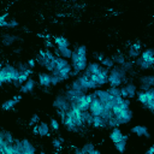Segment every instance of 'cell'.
Masks as SVG:
<instances>
[{
  "label": "cell",
  "instance_id": "6da1fadb",
  "mask_svg": "<svg viewBox=\"0 0 154 154\" xmlns=\"http://www.w3.org/2000/svg\"><path fill=\"white\" fill-rule=\"evenodd\" d=\"M87 54H88V51L84 45L76 46V48L72 52V57H71V65H72L71 77L78 76L81 72H83L87 69V65H88Z\"/></svg>",
  "mask_w": 154,
  "mask_h": 154
},
{
  "label": "cell",
  "instance_id": "7a4b0ae2",
  "mask_svg": "<svg viewBox=\"0 0 154 154\" xmlns=\"http://www.w3.org/2000/svg\"><path fill=\"white\" fill-rule=\"evenodd\" d=\"M129 82V75L123 70L120 65H114L108 73V85L120 87Z\"/></svg>",
  "mask_w": 154,
  "mask_h": 154
},
{
  "label": "cell",
  "instance_id": "3957f363",
  "mask_svg": "<svg viewBox=\"0 0 154 154\" xmlns=\"http://www.w3.org/2000/svg\"><path fill=\"white\" fill-rule=\"evenodd\" d=\"M19 75H20V71L16 66L7 64L0 70V82L1 84H5V83L12 84L13 81L18 79Z\"/></svg>",
  "mask_w": 154,
  "mask_h": 154
},
{
  "label": "cell",
  "instance_id": "277c9868",
  "mask_svg": "<svg viewBox=\"0 0 154 154\" xmlns=\"http://www.w3.org/2000/svg\"><path fill=\"white\" fill-rule=\"evenodd\" d=\"M91 99H93V94L84 93V94H83L81 97H78L75 102H71V106H76V107L79 108L81 111H87V109H89Z\"/></svg>",
  "mask_w": 154,
  "mask_h": 154
},
{
  "label": "cell",
  "instance_id": "5b68a950",
  "mask_svg": "<svg viewBox=\"0 0 154 154\" xmlns=\"http://www.w3.org/2000/svg\"><path fill=\"white\" fill-rule=\"evenodd\" d=\"M53 107L55 109H63L67 112L71 108V102L66 99L65 94H58L53 100Z\"/></svg>",
  "mask_w": 154,
  "mask_h": 154
},
{
  "label": "cell",
  "instance_id": "8992f818",
  "mask_svg": "<svg viewBox=\"0 0 154 154\" xmlns=\"http://www.w3.org/2000/svg\"><path fill=\"white\" fill-rule=\"evenodd\" d=\"M89 111L93 116H101L102 112L105 111L103 102L94 94H93V99H91V102H90V106H89Z\"/></svg>",
  "mask_w": 154,
  "mask_h": 154
},
{
  "label": "cell",
  "instance_id": "52a82bcc",
  "mask_svg": "<svg viewBox=\"0 0 154 154\" xmlns=\"http://www.w3.org/2000/svg\"><path fill=\"white\" fill-rule=\"evenodd\" d=\"M141 53H142V45H141L140 41H137V42H134V43H131L129 46L126 57L130 58L131 60H135L137 57L141 55Z\"/></svg>",
  "mask_w": 154,
  "mask_h": 154
},
{
  "label": "cell",
  "instance_id": "ba28073f",
  "mask_svg": "<svg viewBox=\"0 0 154 154\" xmlns=\"http://www.w3.org/2000/svg\"><path fill=\"white\" fill-rule=\"evenodd\" d=\"M140 81V90H149L154 85V75H144L138 78Z\"/></svg>",
  "mask_w": 154,
  "mask_h": 154
},
{
  "label": "cell",
  "instance_id": "9c48e42d",
  "mask_svg": "<svg viewBox=\"0 0 154 154\" xmlns=\"http://www.w3.org/2000/svg\"><path fill=\"white\" fill-rule=\"evenodd\" d=\"M94 95H96L102 102H103V105L105 103H109V102H113V100H114V96L113 95H111L109 93H108V90L107 89H101V88H97V89H95L94 90V93H93Z\"/></svg>",
  "mask_w": 154,
  "mask_h": 154
},
{
  "label": "cell",
  "instance_id": "30bf717a",
  "mask_svg": "<svg viewBox=\"0 0 154 154\" xmlns=\"http://www.w3.org/2000/svg\"><path fill=\"white\" fill-rule=\"evenodd\" d=\"M34 132L37 134V135L41 136V137L49 136V135H51V126H49L47 123L42 122V123L35 125V128H34Z\"/></svg>",
  "mask_w": 154,
  "mask_h": 154
},
{
  "label": "cell",
  "instance_id": "8fae6325",
  "mask_svg": "<svg viewBox=\"0 0 154 154\" xmlns=\"http://www.w3.org/2000/svg\"><path fill=\"white\" fill-rule=\"evenodd\" d=\"M38 77V84L40 87L42 88H49L52 85V76H51V72H40L37 75Z\"/></svg>",
  "mask_w": 154,
  "mask_h": 154
},
{
  "label": "cell",
  "instance_id": "7c38bea8",
  "mask_svg": "<svg viewBox=\"0 0 154 154\" xmlns=\"http://www.w3.org/2000/svg\"><path fill=\"white\" fill-rule=\"evenodd\" d=\"M123 138H126V140H128V136L124 135V134L122 132V130H120L118 126H116V128H113V129L111 130V132H109V140H111L113 143L119 142V141H122Z\"/></svg>",
  "mask_w": 154,
  "mask_h": 154
},
{
  "label": "cell",
  "instance_id": "4fadbf2b",
  "mask_svg": "<svg viewBox=\"0 0 154 154\" xmlns=\"http://www.w3.org/2000/svg\"><path fill=\"white\" fill-rule=\"evenodd\" d=\"M17 41H22V38L17 35H13V34H2V36H1V42L6 47L12 46Z\"/></svg>",
  "mask_w": 154,
  "mask_h": 154
},
{
  "label": "cell",
  "instance_id": "5bb4252c",
  "mask_svg": "<svg viewBox=\"0 0 154 154\" xmlns=\"http://www.w3.org/2000/svg\"><path fill=\"white\" fill-rule=\"evenodd\" d=\"M64 94H65L66 99H67L70 102H75V101L78 99V97H81V96L84 94V91H81V90H76V89H72V88H70V87H69Z\"/></svg>",
  "mask_w": 154,
  "mask_h": 154
},
{
  "label": "cell",
  "instance_id": "9a60e30c",
  "mask_svg": "<svg viewBox=\"0 0 154 154\" xmlns=\"http://www.w3.org/2000/svg\"><path fill=\"white\" fill-rule=\"evenodd\" d=\"M35 87H36V81L34 78L29 77V79L19 88V91H20V94H29L35 89Z\"/></svg>",
  "mask_w": 154,
  "mask_h": 154
},
{
  "label": "cell",
  "instance_id": "2e32d148",
  "mask_svg": "<svg viewBox=\"0 0 154 154\" xmlns=\"http://www.w3.org/2000/svg\"><path fill=\"white\" fill-rule=\"evenodd\" d=\"M22 99V96L20 95H16L14 97H12V99H8V100H6V101H4L2 102V106H1V108L4 109V111H10V109H12L18 102H19V100Z\"/></svg>",
  "mask_w": 154,
  "mask_h": 154
},
{
  "label": "cell",
  "instance_id": "e0dca14e",
  "mask_svg": "<svg viewBox=\"0 0 154 154\" xmlns=\"http://www.w3.org/2000/svg\"><path fill=\"white\" fill-rule=\"evenodd\" d=\"M131 132L137 135V136H140V137H142V136H144L147 138L150 137L149 131H148L147 126H144V125H135L134 128H131Z\"/></svg>",
  "mask_w": 154,
  "mask_h": 154
},
{
  "label": "cell",
  "instance_id": "ac0fdd59",
  "mask_svg": "<svg viewBox=\"0 0 154 154\" xmlns=\"http://www.w3.org/2000/svg\"><path fill=\"white\" fill-rule=\"evenodd\" d=\"M101 69H102V64L100 61H90V63H88L85 71L91 75H96L101 71Z\"/></svg>",
  "mask_w": 154,
  "mask_h": 154
},
{
  "label": "cell",
  "instance_id": "d6986e66",
  "mask_svg": "<svg viewBox=\"0 0 154 154\" xmlns=\"http://www.w3.org/2000/svg\"><path fill=\"white\" fill-rule=\"evenodd\" d=\"M134 63H135V65H136L140 70H144V71H146V70H150V69L154 66L153 64H150V63L146 61L141 55H140V57H137V58L134 60Z\"/></svg>",
  "mask_w": 154,
  "mask_h": 154
},
{
  "label": "cell",
  "instance_id": "ffe728a7",
  "mask_svg": "<svg viewBox=\"0 0 154 154\" xmlns=\"http://www.w3.org/2000/svg\"><path fill=\"white\" fill-rule=\"evenodd\" d=\"M22 144H23V154H35L36 153L35 146L28 138H23L22 140Z\"/></svg>",
  "mask_w": 154,
  "mask_h": 154
},
{
  "label": "cell",
  "instance_id": "44dd1931",
  "mask_svg": "<svg viewBox=\"0 0 154 154\" xmlns=\"http://www.w3.org/2000/svg\"><path fill=\"white\" fill-rule=\"evenodd\" d=\"M91 126L95 129H103V128H107V122L101 116H94Z\"/></svg>",
  "mask_w": 154,
  "mask_h": 154
},
{
  "label": "cell",
  "instance_id": "7402d4cb",
  "mask_svg": "<svg viewBox=\"0 0 154 154\" xmlns=\"http://www.w3.org/2000/svg\"><path fill=\"white\" fill-rule=\"evenodd\" d=\"M141 57L146 61H148V63H150V64L154 65V48H147V49L142 51Z\"/></svg>",
  "mask_w": 154,
  "mask_h": 154
},
{
  "label": "cell",
  "instance_id": "603a6c76",
  "mask_svg": "<svg viewBox=\"0 0 154 154\" xmlns=\"http://www.w3.org/2000/svg\"><path fill=\"white\" fill-rule=\"evenodd\" d=\"M82 150H83V154H99L100 153V149L95 148V146L91 142H87L85 144H83Z\"/></svg>",
  "mask_w": 154,
  "mask_h": 154
},
{
  "label": "cell",
  "instance_id": "cb8c5ba5",
  "mask_svg": "<svg viewBox=\"0 0 154 154\" xmlns=\"http://www.w3.org/2000/svg\"><path fill=\"white\" fill-rule=\"evenodd\" d=\"M93 117L94 116L90 113L89 109L82 111V120H83L84 126H91V124H93Z\"/></svg>",
  "mask_w": 154,
  "mask_h": 154
},
{
  "label": "cell",
  "instance_id": "d4e9b609",
  "mask_svg": "<svg viewBox=\"0 0 154 154\" xmlns=\"http://www.w3.org/2000/svg\"><path fill=\"white\" fill-rule=\"evenodd\" d=\"M125 88H126V90H128L129 99H132V97L136 96V94H137V85H136L134 82H130V81H129V82L125 84Z\"/></svg>",
  "mask_w": 154,
  "mask_h": 154
},
{
  "label": "cell",
  "instance_id": "484cf974",
  "mask_svg": "<svg viewBox=\"0 0 154 154\" xmlns=\"http://www.w3.org/2000/svg\"><path fill=\"white\" fill-rule=\"evenodd\" d=\"M112 59L114 60V63L117 65H122V64H124L128 60V57L124 53H122V52H117V53H114L112 55Z\"/></svg>",
  "mask_w": 154,
  "mask_h": 154
},
{
  "label": "cell",
  "instance_id": "4316f807",
  "mask_svg": "<svg viewBox=\"0 0 154 154\" xmlns=\"http://www.w3.org/2000/svg\"><path fill=\"white\" fill-rule=\"evenodd\" d=\"M54 43L57 47H70V41L64 36L54 37Z\"/></svg>",
  "mask_w": 154,
  "mask_h": 154
},
{
  "label": "cell",
  "instance_id": "83f0119b",
  "mask_svg": "<svg viewBox=\"0 0 154 154\" xmlns=\"http://www.w3.org/2000/svg\"><path fill=\"white\" fill-rule=\"evenodd\" d=\"M136 99L137 101L144 107L147 105V101H148V97H147V93L144 90H137V94H136Z\"/></svg>",
  "mask_w": 154,
  "mask_h": 154
},
{
  "label": "cell",
  "instance_id": "f1b7e54d",
  "mask_svg": "<svg viewBox=\"0 0 154 154\" xmlns=\"http://www.w3.org/2000/svg\"><path fill=\"white\" fill-rule=\"evenodd\" d=\"M59 49V53H60V57L65 58V59H71L72 57V49L70 47H58Z\"/></svg>",
  "mask_w": 154,
  "mask_h": 154
},
{
  "label": "cell",
  "instance_id": "f546056e",
  "mask_svg": "<svg viewBox=\"0 0 154 154\" xmlns=\"http://www.w3.org/2000/svg\"><path fill=\"white\" fill-rule=\"evenodd\" d=\"M0 138L7 141V142H10V143H13L14 140H16V138L13 137L12 132H10V131H7V130H4V129L0 131Z\"/></svg>",
  "mask_w": 154,
  "mask_h": 154
},
{
  "label": "cell",
  "instance_id": "4dcf8cb0",
  "mask_svg": "<svg viewBox=\"0 0 154 154\" xmlns=\"http://www.w3.org/2000/svg\"><path fill=\"white\" fill-rule=\"evenodd\" d=\"M122 67H123V70L129 75V73H131L134 70H135V63H134V60H126L124 64H122L120 65Z\"/></svg>",
  "mask_w": 154,
  "mask_h": 154
},
{
  "label": "cell",
  "instance_id": "1f68e13d",
  "mask_svg": "<svg viewBox=\"0 0 154 154\" xmlns=\"http://www.w3.org/2000/svg\"><path fill=\"white\" fill-rule=\"evenodd\" d=\"M126 141H128L126 138H123L122 141L114 143V147H116V149H117L119 153H124V152H125V149H126Z\"/></svg>",
  "mask_w": 154,
  "mask_h": 154
},
{
  "label": "cell",
  "instance_id": "d6a6232c",
  "mask_svg": "<svg viewBox=\"0 0 154 154\" xmlns=\"http://www.w3.org/2000/svg\"><path fill=\"white\" fill-rule=\"evenodd\" d=\"M13 148H14V154H23V144L22 140L16 138L13 142Z\"/></svg>",
  "mask_w": 154,
  "mask_h": 154
},
{
  "label": "cell",
  "instance_id": "836d02e7",
  "mask_svg": "<svg viewBox=\"0 0 154 154\" xmlns=\"http://www.w3.org/2000/svg\"><path fill=\"white\" fill-rule=\"evenodd\" d=\"M101 64H102V66L108 67V69H112V67L116 65V63H114V60L112 59V57H105V58L102 59Z\"/></svg>",
  "mask_w": 154,
  "mask_h": 154
},
{
  "label": "cell",
  "instance_id": "e575fe53",
  "mask_svg": "<svg viewBox=\"0 0 154 154\" xmlns=\"http://www.w3.org/2000/svg\"><path fill=\"white\" fill-rule=\"evenodd\" d=\"M51 76H52V85H53V87H55V85L60 84L61 82H64V81L61 79V77H60L59 75H57L55 72H51Z\"/></svg>",
  "mask_w": 154,
  "mask_h": 154
},
{
  "label": "cell",
  "instance_id": "d590c367",
  "mask_svg": "<svg viewBox=\"0 0 154 154\" xmlns=\"http://www.w3.org/2000/svg\"><path fill=\"white\" fill-rule=\"evenodd\" d=\"M69 87H70V88H72V89H76V90L84 91V90H83V87H82V84H81V82L78 81V78H75V79L71 82V84H70Z\"/></svg>",
  "mask_w": 154,
  "mask_h": 154
},
{
  "label": "cell",
  "instance_id": "8d00e7d4",
  "mask_svg": "<svg viewBox=\"0 0 154 154\" xmlns=\"http://www.w3.org/2000/svg\"><path fill=\"white\" fill-rule=\"evenodd\" d=\"M108 93L113 96H122V91H120V87H108L107 88Z\"/></svg>",
  "mask_w": 154,
  "mask_h": 154
},
{
  "label": "cell",
  "instance_id": "74e56055",
  "mask_svg": "<svg viewBox=\"0 0 154 154\" xmlns=\"http://www.w3.org/2000/svg\"><path fill=\"white\" fill-rule=\"evenodd\" d=\"M63 142H64V140H63L61 137H54L53 141H52V144H53V147H54L55 149H60Z\"/></svg>",
  "mask_w": 154,
  "mask_h": 154
},
{
  "label": "cell",
  "instance_id": "f35d334b",
  "mask_svg": "<svg viewBox=\"0 0 154 154\" xmlns=\"http://www.w3.org/2000/svg\"><path fill=\"white\" fill-rule=\"evenodd\" d=\"M49 126H51V129H52L53 131H58L59 128H60V124H59L58 119L52 118V119H51V123H49Z\"/></svg>",
  "mask_w": 154,
  "mask_h": 154
},
{
  "label": "cell",
  "instance_id": "ab89813d",
  "mask_svg": "<svg viewBox=\"0 0 154 154\" xmlns=\"http://www.w3.org/2000/svg\"><path fill=\"white\" fill-rule=\"evenodd\" d=\"M38 122H40V118H38V116H37V114H32V117H31V119H30V122H29V125L38 124Z\"/></svg>",
  "mask_w": 154,
  "mask_h": 154
},
{
  "label": "cell",
  "instance_id": "60d3db41",
  "mask_svg": "<svg viewBox=\"0 0 154 154\" xmlns=\"http://www.w3.org/2000/svg\"><path fill=\"white\" fill-rule=\"evenodd\" d=\"M120 91H122V96H123L124 99H129V94H128V90H126V88H125V84L120 85Z\"/></svg>",
  "mask_w": 154,
  "mask_h": 154
},
{
  "label": "cell",
  "instance_id": "b9f144b4",
  "mask_svg": "<svg viewBox=\"0 0 154 154\" xmlns=\"http://www.w3.org/2000/svg\"><path fill=\"white\" fill-rule=\"evenodd\" d=\"M94 57L96 58V60H97V61H100V63H101V61H102V59H103L106 55H105L103 53H97V52H94Z\"/></svg>",
  "mask_w": 154,
  "mask_h": 154
},
{
  "label": "cell",
  "instance_id": "7bdbcfd3",
  "mask_svg": "<svg viewBox=\"0 0 154 154\" xmlns=\"http://www.w3.org/2000/svg\"><path fill=\"white\" fill-rule=\"evenodd\" d=\"M26 63L29 64V66H30L31 69H34V67L36 66V64H37V63H36V59H29Z\"/></svg>",
  "mask_w": 154,
  "mask_h": 154
},
{
  "label": "cell",
  "instance_id": "ee69618b",
  "mask_svg": "<svg viewBox=\"0 0 154 154\" xmlns=\"http://www.w3.org/2000/svg\"><path fill=\"white\" fill-rule=\"evenodd\" d=\"M146 154H154V144H152V146L146 150Z\"/></svg>",
  "mask_w": 154,
  "mask_h": 154
},
{
  "label": "cell",
  "instance_id": "f6af8a7d",
  "mask_svg": "<svg viewBox=\"0 0 154 154\" xmlns=\"http://www.w3.org/2000/svg\"><path fill=\"white\" fill-rule=\"evenodd\" d=\"M75 153L76 154H83V150H82V148H75Z\"/></svg>",
  "mask_w": 154,
  "mask_h": 154
},
{
  "label": "cell",
  "instance_id": "bcb514c9",
  "mask_svg": "<svg viewBox=\"0 0 154 154\" xmlns=\"http://www.w3.org/2000/svg\"><path fill=\"white\" fill-rule=\"evenodd\" d=\"M13 52L14 53H19V52H22V48H16V49H13Z\"/></svg>",
  "mask_w": 154,
  "mask_h": 154
},
{
  "label": "cell",
  "instance_id": "7dc6e473",
  "mask_svg": "<svg viewBox=\"0 0 154 154\" xmlns=\"http://www.w3.org/2000/svg\"><path fill=\"white\" fill-rule=\"evenodd\" d=\"M152 69H153V71H154V66H153V67H152Z\"/></svg>",
  "mask_w": 154,
  "mask_h": 154
},
{
  "label": "cell",
  "instance_id": "c3c4849f",
  "mask_svg": "<svg viewBox=\"0 0 154 154\" xmlns=\"http://www.w3.org/2000/svg\"><path fill=\"white\" fill-rule=\"evenodd\" d=\"M153 113H154V111H153Z\"/></svg>",
  "mask_w": 154,
  "mask_h": 154
}]
</instances>
